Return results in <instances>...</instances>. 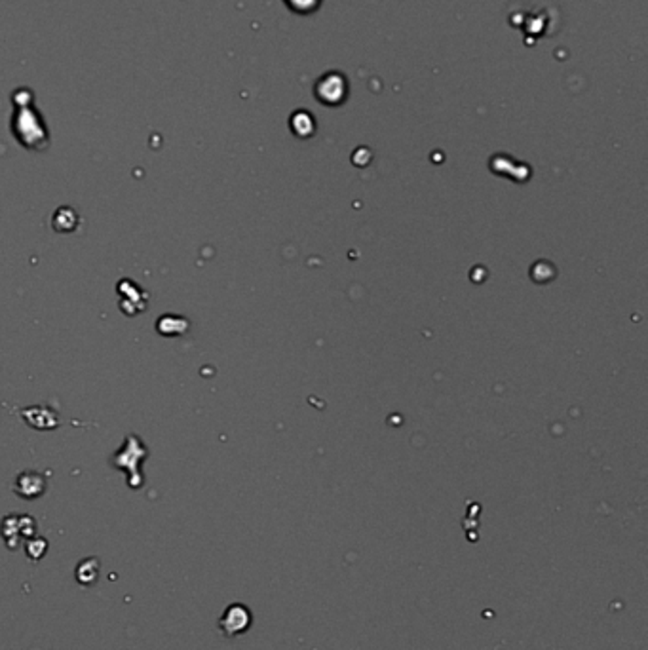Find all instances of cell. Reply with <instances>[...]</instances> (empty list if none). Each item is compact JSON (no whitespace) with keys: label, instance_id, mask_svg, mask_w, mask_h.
<instances>
[{"label":"cell","instance_id":"obj_1","mask_svg":"<svg viewBox=\"0 0 648 650\" xmlns=\"http://www.w3.org/2000/svg\"><path fill=\"white\" fill-rule=\"evenodd\" d=\"M318 97L325 103H338L346 95V80L338 73H329L318 82Z\"/></svg>","mask_w":648,"mask_h":650},{"label":"cell","instance_id":"obj_2","mask_svg":"<svg viewBox=\"0 0 648 650\" xmlns=\"http://www.w3.org/2000/svg\"><path fill=\"white\" fill-rule=\"evenodd\" d=\"M286 2L293 12L299 13H310L319 6V0H286Z\"/></svg>","mask_w":648,"mask_h":650}]
</instances>
